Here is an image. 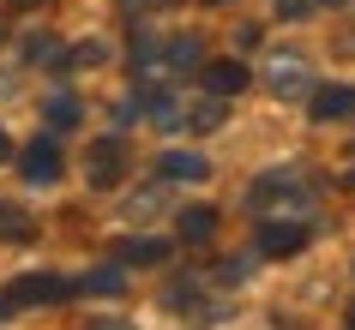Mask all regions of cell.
I'll return each instance as SVG.
<instances>
[{"mask_svg": "<svg viewBox=\"0 0 355 330\" xmlns=\"http://www.w3.org/2000/svg\"><path fill=\"white\" fill-rule=\"evenodd\" d=\"M265 84H271L277 96H307V91H313V73H307V60H301V55H277L271 66H265Z\"/></svg>", "mask_w": 355, "mask_h": 330, "instance_id": "1", "label": "cell"}, {"mask_svg": "<svg viewBox=\"0 0 355 330\" xmlns=\"http://www.w3.org/2000/svg\"><path fill=\"white\" fill-rule=\"evenodd\" d=\"M19 174H24L31 186H55V181H60V145H55V138H37V145L24 150Z\"/></svg>", "mask_w": 355, "mask_h": 330, "instance_id": "2", "label": "cell"}, {"mask_svg": "<svg viewBox=\"0 0 355 330\" xmlns=\"http://www.w3.org/2000/svg\"><path fill=\"white\" fill-rule=\"evenodd\" d=\"M121 168H127V145L121 138H96V150H91V186H114L121 181Z\"/></svg>", "mask_w": 355, "mask_h": 330, "instance_id": "3", "label": "cell"}, {"mask_svg": "<svg viewBox=\"0 0 355 330\" xmlns=\"http://www.w3.org/2000/svg\"><path fill=\"white\" fill-rule=\"evenodd\" d=\"M307 246V228L301 222H265L259 228V253L265 258H289V253H301Z\"/></svg>", "mask_w": 355, "mask_h": 330, "instance_id": "4", "label": "cell"}, {"mask_svg": "<svg viewBox=\"0 0 355 330\" xmlns=\"http://www.w3.org/2000/svg\"><path fill=\"white\" fill-rule=\"evenodd\" d=\"M73 294H96V300H114V294H127V264H96L73 282Z\"/></svg>", "mask_w": 355, "mask_h": 330, "instance_id": "5", "label": "cell"}, {"mask_svg": "<svg viewBox=\"0 0 355 330\" xmlns=\"http://www.w3.org/2000/svg\"><path fill=\"white\" fill-rule=\"evenodd\" d=\"M73 282H60V276H19L12 282V300L19 306H42V300H67Z\"/></svg>", "mask_w": 355, "mask_h": 330, "instance_id": "6", "label": "cell"}, {"mask_svg": "<svg viewBox=\"0 0 355 330\" xmlns=\"http://www.w3.org/2000/svg\"><path fill=\"white\" fill-rule=\"evenodd\" d=\"M205 91L223 96V102H229V96H241L247 91V66H241V60H211V66H205Z\"/></svg>", "mask_w": 355, "mask_h": 330, "instance_id": "7", "label": "cell"}, {"mask_svg": "<svg viewBox=\"0 0 355 330\" xmlns=\"http://www.w3.org/2000/svg\"><path fill=\"white\" fill-rule=\"evenodd\" d=\"M175 228H181V240H187V246H205V240H217V210H211V204H187Z\"/></svg>", "mask_w": 355, "mask_h": 330, "instance_id": "8", "label": "cell"}, {"mask_svg": "<svg viewBox=\"0 0 355 330\" xmlns=\"http://www.w3.org/2000/svg\"><path fill=\"white\" fill-rule=\"evenodd\" d=\"M343 114H355V91H349V84H325V91H313V120H343Z\"/></svg>", "mask_w": 355, "mask_h": 330, "instance_id": "9", "label": "cell"}, {"mask_svg": "<svg viewBox=\"0 0 355 330\" xmlns=\"http://www.w3.org/2000/svg\"><path fill=\"white\" fill-rule=\"evenodd\" d=\"M163 174L168 181H205L211 163L199 156V150H163Z\"/></svg>", "mask_w": 355, "mask_h": 330, "instance_id": "10", "label": "cell"}, {"mask_svg": "<svg viewBox=\"0 0 355 330\" xmlns=\"http://www.w3.org/2000/svg\"><path fill=\"white\" fill-rule=\"evenodd\" d=\"M163 258H168V240H150V235L121 240V264H163Z\"/></svg>", "mask_w": 355, "mask_h": 330, "instance_id": "11", "label": "cell"}, {"mask_svg": "<svg viewBox=\"0 0 355 330\" xmlns=\"http://www.w3.org/2000/svg\"><path fill=\"white\" fill-rule=\"evenodd\" d=\"M78 120H85V109H78L73 91H55V96H49V127L67 132V127H78Z\"/></svg>", "mask_w": 355, "mask_h": 330, "instance_id": "12", "label": "cell"}, {"mask_svg": "<svg viewBox=\"0 0 355 330\" xmlns=\"http://www.w3.org/2000/svg\"><path fill=\"white\" fill-rule=\"evenodd\" d=\"M199 60H205V42L199 37H175L168 42V66H175V73H193Z\"/></svg>", "mask_w": 355, "mask_h": 330, "instance_id": "13", "label": "cell"}, {"mask_svg": "<svg viewBox=\"0 0 355 330\" xmlns=\"http://www.w3.org/2000/svg\"><path fill=\"white\" fill-rule=\"evenodd\" d=\"M24 60H37V66H60L67 55H60L55 37H31V42H24Z\"/></svg>", "mask_w": 355, "mask_h": 330, "instance_id": "14", "label": "cell"}, {"mask_svg": "<svg viewBox=\"0 0 355 330\" xmlns=\"http://www.w3.org/2000/svg\"><path fill=\"white\" fill-rule=\"evenodd\" d=\"M217 120H223V96H205V102L193 109V127H199V132H211Z\"/></svg>", "mask_w": 355, "mask_h": 330, "instance_id": "15", "label": "cell"}, {"mask_svg": "<svg viewBox=\"0 0 355 330\" xmlns=\"http://www.w3.org/2000/svg\"><path fill=\"white\" fill-rule=\"evenodd\" d=\"M0 235H12V240H24V235H31V222H24V210H12V204H0Z\"/></svg>", "mask_w": 355, "mask_h": 330, "instance_id": "16", "label": "cell"}, {"mask_svg": "<svg viewBox=\"0 0 355 330\" xmlns=\"http://www.w3.org/2000/svg\"><path fill=\"white\" fill-rule=\"evenodd\" d=\"M73 60H78V66H96V60H103V42H78Z\"/></svg>", "mask_w": 355, "mask_h": 330, "instance_id": "17", "label": "cell"}, {"mask_svg": "<svg viewBox=\"0 0 355 330\" xmlns=\"http://www.w3.org/2000/svg\"><path fill=\"white\" fill-rule=\"evenodd\" d=\"M277 12L283 19H307V0H277Z\"/></svg>", "mask_w": 355, "mask_h": 330, "instance_id": "18", "label": "cell"}, {"mask_svg": "<svg viewBox=\"0 0 355 330\" xmlns=\"http://www.w3.org/2000/svg\"><path fill=\"white\" fill-rule=\"evenodd\" d=\"M91 330H132L127 318H91Z\"/></svg>", "mask_w": 355, "mask_h": 330, "instance_id": "19", "label": "cell"}, {"mask_svg": "<svg viewBox=\"0 0 355 330\" xmlns=\"http://www.w3.org/2000/svg\"><path fill=\"white\" fill-rule=\"evenodd\" d=\"M127 12H145V6H175V0H121Z\"/></svg>", "mask_w": 355, "mask_h": 330, "instance_id": "20", "label": "cell"}, {"mask_svg": "<svg viewBox=\"0 0 355 330\" xmlns=\"http://www.w3.org/2000/svg\"><path fill=\"white\" fill-rule=\"evenodd\" d=\"M6 306H12V300H0V318H6Z\"/></svg>", "mask_w": 355, "mask_h": 330, "instance_id": "21", "label": "cell"}, {"mask_svg": "<svg viewBox=\"0 0 355 330\" xmlns=\"http://www.w3.org/2000/svg\"><path fill=\"white\" fill-rule=\"evenodd\" d=\"M0 156H6V132H0Z\"/></svg>", "mask_w": 355, "mask_h": 330, "instance_id": "22", "label": "cell"}, {"mask_svg": "<svg viewBox=\"0 0 355 330\" xmlns=\"http://www.w3.org/2000/svg\"><path fill=\"white\" fill-rule=\"evenodd\" d=\"M325 6H343V0H325Z\"/></svg>", "mask_w": 355, "mask_h": 330, "instance_id": "23", "label": "cell"}, {"mask_svg": "<svg viewBox=\"0 0 355 330\" xmlns=\"http://www.w3.org/2000/svg\"><path fill=\"white\" fill-rule=\"evenodd\" d=\"M19 6H37V0H19Z\"/></svg>", "mask_w": 355, "mask_h": 330, "instance_id": "24", "label": "cell"}, {"mask_svg": "<svg viewBox=\"0 0 355 330\" xmlns=\"http://www.w3.org/2000/svg\"><path fill=\"white\" fill-rule=\"evenodd\" d=\"M349 330H355V312H349Z\"/></svg>", "mask_w": 355, "mask_h": 330, "instance_id": "25", "label": "cell"}]
</instances>
